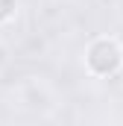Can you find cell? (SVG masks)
I'll list each match as a JSON object with an SVG mask.
<instances>
[{"instance_id":"obj_2","label":"cell","mask_w":123,"mask_h":126,"mask_svg":"<svg viewBox=\"0 0 123 126\" xmlns=\"http://www.w3.org/2000/svg\"><path fill=\"white\" fill-rule=\"evenodd\" d=\"M15 12H18V0H0V24L12 21Z\"/></svg>"},{"instance_id":"obj_1","label":"cell","mask_w":123,"mask_h":126,"mask_svg":"<svg viewBox=\"0 0 123 126\" xmlns=\"http://www.w3.org/2000/svg\"><path fill=\"white\" fill-rule=\"evenodd\" d=\"M85 67L88 73L106 79L123 70V44L111 35H100L85 47Z\"/></svg>"}]
</instances>
